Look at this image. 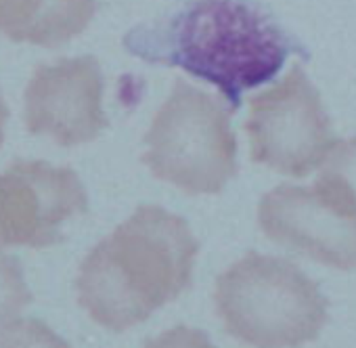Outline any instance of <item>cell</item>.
<instances>
[{"label":"cell","mask_w":356,"mask_h":348,"mask_svg":"<svg viewBox=\"0 0 356 348\" xmlns=\"http://www.w3.org/2000/svg\"><path fill=\"white\" fill-rule=\"evenodd\" d=\"M245 132L256 164L293 179L323 168L339 143L318 90L300 65L250 99Z\"/></svg>","instance_id":"8992f818"},{"label":"cell","mask_w":356,"mask_h":348,"mask_svg":"<svg viewBox=\"0 0 356 348\" xmlns=\"http://www.w3.org/2000/svg\"><path fill=\"white\" fill-rule=\"evenodd\" d=\"M124 49L153 65L185 70L241 107L243 93L273 80L296 42L248 0H189L172 15L132 28Z\"/></svg>","instance_id":"6da1fadb"},{"label":"cell","mask_w":356,"mask_h":348,"mask_svg":"<svg viewBox=\"0 0 356 348\" xmlns=\"http://www.w3.org/2000/svg\"><path fill=\"white\" fill-rule=\"evenodd\" d=\"M262 233L314 262L356 271V191L335 170L323 168L310 187L279 185L258 204Z\"/></svg>","instance_id":"5b68a950"},{"label":"cell","mask_w":356,"mask_h":348,"mask_svg":"<svg viewBox=\"0 0 356 348\" xmlns=\"http://www.w3.org/2000/svg\"><path fill=\"white\" fill-rule=\"evenodd\" d=\"M26 126L61 147L95 141L109 126L99 61L84 55L36 68L26 88Z\"/></svg>","instance_id":"ba28073f"},{"label":"cell","mask_w":356,"mask_h":348,"mask_svg":"<svg viewBox=\"0 0 356 348\" xmlns=\"http://www.w3.org/2000/svg\"><path fill=\"white\" fill-rule=\"evenodd\" d=\"M323 168L335 170L354 187L356 185V136L350 141H339Z\"/></svg>","instance_id":"4fadbf2b"},{"label":"cell","mask_w":356,"mask_h":348,"mask_svg":"<svg viewBox=\"0 0 356 348\" xmlns=\"http://www.w3.org/2000/svg\"><path fill=\"white\" fill-rule=\"evenodd\" d=\"M143 348H216L208 333L195 327L176 325L155 338H151Z\"/></svg>","instance_id":"7c38bea8"},{"label":"cell","mask_w":356,"mask_h":348,"mask_svg":"<svg viewBox=\"0 0 356 348\" xmlns=\"http://www.w3.org/2000/svg\"><path fill=\"white\" fill-rule=\"evenodd\" d=\"M0 348H72L40 319H19L0 333Z\"/></svg>","instance_id":"8fae6325"},{"label":"cell","mask_w":356,"mask_h":348,"mask_svg":"<svg viewBox=\"0 0 356 348\" xmlns=\"http://www.w3.org/2000/svg\"><path fill=\"white\" fill-rule=\"evenodd\" d=\"M143 164L187 196L220 193L237 177L231 111L212 95L176 80L145 134Z\"/></svg>","instance_id":"277c9868"},{"label":"cell","mask_w":356,"mask_h":348,"mask_svg":"<svg viewBox=\"0 0 356 348\" xmlns=\"http://www.w3.org/2000/svg\"><path fill=\"white\" fill-rule=\"evenodd\" d=\"M34 300L22 262L15 256L0 254V329L19 319L22 310Z\"/></svg>","instance_id":"30bf717a"},{"label":"cell","mask_w":356,"mask_h":348,"mask_svg":"<svg viewBox=\"0 0 356 348\" xmlns=\"http://www.w3.org/2000/svg\"><path fill=\"white\" fill-rule=\"evenodd\" d=\"M86 212V189L67 166L19 159L0 172V252L57 246L63 225Z\"/></svg>","instance_id":"52a82bcc"},{"label":"cell","mask_w":356,"mask_h":348,"mask_svg":"<svg viewBox=\"0 0 356 348\" xmlns=\"http://www.w3.org/2000/svg\"><path fill=\"white\" fill-rule=\"evenodd\" d=\"M97 13V0H0V34L13 42L57 49L78 38Z\"/></svg>","instance_id":"9c48e42d"},{"label":"cell","mask_w":356,"mask_h":348,"mask_svg":"<svg viewBox=\"0 0 356 348\" xmlns=\"http://www.w3.org/2000/svg\"><path fill=\"white\" fill-rule=\"evenodd\" d=\"M197 252L185 219L140 206L82 260L78 302L101 327L126 331L191 285Z\"/></svg>","instance_id":"7a4b0ae2"},{"label":"cell","mask_w":356,"mask_h":348,"mask_svg":"<svg viewBox=\"0 0 356 348\" xmlns=\"http://www.w3.org/2000/svg\"><path fill=\"white\" fill-rule=\"evenodd\" d=\"M9 116H11L9 105H7V101H5L3 93H0V147H3V143H5V130H7Z\"/></svg>","instance_id":"5bb4252c"},{"label":"cell","mask_w":356,"mask_h":348,"mask_svg":"<svg viewBox=\"0 0 356 348\" xmlns=\"http://www.w3.org/2000/svg\"><path fill=\"white\" fill-rule=\"evenodd\" d=\"M225 329L252 348H300L318 338L329 302L293 262L248 252L216 281Z\"/></svg>","instance_id":"3957f363"}]
</instances>
